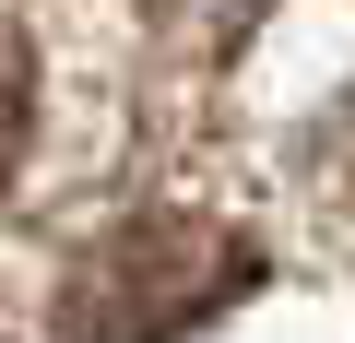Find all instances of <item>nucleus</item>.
<instances>
[{
    "label": "nucleus",
    "instance_id": "f257e3e1",
    "mask_svg": "<svg viewBox=\"0 0 355 343\" xmlns=\"http://www.w3.org/2000/svg\"><path fill=\"white\" fill-rule=\"evenodd\" d=\"M261 284V249L214 213H119L71 249L48 296V343H190L214 308Z\"/></svg>",
    "mask_w": 355,
    "mask_h": 343
},
{
    "label": "nucleus",
    "instance_id": "f03ea898",
    "mask_svg": "<svg viewBox=\"0 0 355 343\" xmlns=\"http://www.w3.org/2000/svg\"><path fill=\"white\" fill-rule=\"evenodd\" d=\"M24 107H36V71H24V36L0 24V178H12V154H24Z\"/></svg>",
    "mask_w": 355,
    "mask_h": 343
}]
</instances>
